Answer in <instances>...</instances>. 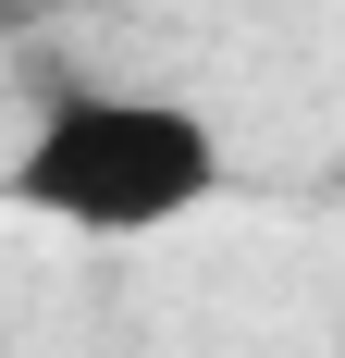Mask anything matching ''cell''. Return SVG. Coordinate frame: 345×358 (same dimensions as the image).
Masks as SVG:
<instances>
[{
	"instance_id": "1",
	"label": "cell",
	"mask_w": 345,
	"mask_h": 358,
	"mask_svg": "<svg viewBox=\"0 0 345 358\" xmlns=\"http://www.w3.org/2000/svg\"><path fill=\"white\" fill-rule=\"evenodd\" d=\"M222 185V136L185 99L136 87H74L37 111L25 161H13V210L62 222V235H161Z\"/></svg>"
}]
</instances>
